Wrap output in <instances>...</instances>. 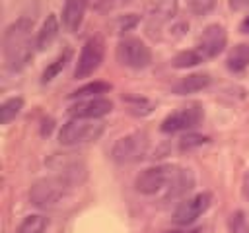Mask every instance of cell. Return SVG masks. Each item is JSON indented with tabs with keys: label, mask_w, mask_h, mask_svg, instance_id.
Instances as JSON below:
<instances>
[{
	"label": "cell",
	"mask_w": 249,
	"mask_h": 233,
	"mask_svg": "<svg viewBox=\"0 0 249 233\" xmlns=\"http://www.w3.org/2000/svg\"><path fill=\"white\" fill-rule=\"evenodd\" d=\"M109 89H111V85H109V83H105V82H93V83H88V85H84V87L76 89L70 97H78V99H91V97H99L101 93H107Z\"/></svg>",
	"instance_id": "7402d4cb"
},
{
	"label": "cell",
	"mask_w": 249,
	"mask_h": 233,
	"mask_svg": "<svg viewBox=\"0 0 249 233\" xmlns=\"http://www.w3.org/2000/svg\"><path fill=\"white\" fill-rule=\"evenodd\" d=\"M148 136L146 132H132L119 138L111 150V157L117 163H134L148 153Z\"/></svg>",
	"instance_id": "5b68a950"
},
{
	"label": "cell",
	"mask_w": 249,
	"mask_h": 233,
	"mask_svg": "<svg viewBox=\"0 0 249 233\" xmlns=\"http://www.w3.org/2000/svg\"><path fill=\"white\" fill-rule=\"evenodd\" d=\"M51 169L54 171V177L60 179L64 184H68L70 188L80 186L86 179V163L72 155V153H62V155H54L49 161Z\"/></svg>",
	"instance_id": "52a82bcc"
},
{
	"label": "cell",
	"mask_w": 249,
	"mask_h": 233,
	"mask_svg": "<svg viewBox=\"0 0 249 233\" xmlns=\"http://www.w3.org/2000/svg\"><path fill=\"white\" fill-rule=\"evenodd\" d=\"M226 66H228V70H231V72H241V70H245V68L249 66V45H245V43L235 45V47L230 50V54H228Z\"/></svg>",
	"instance_id": "ac0fdd59"
},
{
	"label": "cell",
	"mask_w": 249,
	"mask_h": 233,
	"mask_svg": "<svg viewBox=\"0 0 249 233\" xmlns=\"http://www.w3.org/2000/svg\"><path fill=\"white\" fill-rule=\"evenodd\" d=\"M241 31H243V33H249V17L243 19V23H241Z\"/></svg>",
	"instance_id": "f1b7e54d"
},
{
	"label": "cell",
	"mask_w": 249,
	"mask_h": 233,
	"mask_svg": "<svg viewBox=\"0 0 249 233\" xmlns=\"http://www.w3.org/2000/svg\"><path fill=\"white\" fill-rule=\"evenodd\" d=\"M204 118V111L198 103H191L187 107H181L179 111L167 115L161 122V130L163 132H183V130H191L195 126L200 124V120Z\"/></svg>",
	"instance_id": "9c48e42d"
},
{
	"label": "cell",
	"mask_w": 249,
	"mask_h": 233,
	"mask_svg": "<svg viewBox=\"0 0 249 233\" xmlns=\"http://www.w3.org/2000/svg\"><path fill=\"white\" fill-rule=\"evenodd\" d=\"M193 184H195V177H193V173H191L189 169H181V167H177V171H175V175H173V181H171V184L167 186V190L163 192L161 200H163V202L177 200V198L185 196V194L193 188Z\"/></svg>",
	"instance_id": "4fadbf2b"
},
{
	"label": "cell",
	"mask_w": 249,
	"mask_h": 233,
	"mask_svg": "<svg viewBox=\"0 0 249 233\" xmlns=\"http://www.w3.org/2000/svg\"><path fill=\"white\" fill-rule=\"evenodd\" d=\"M103 54H105V45L99 37H91L86 41V45L82 47V52H80V58L76 62V68H74V78L80 80V78H88L91 76L99 64L103 62Z\"/></svg>",
	"instance_id": "ba28073f"
},
{
	"label": "cell",
	"mask_w": 249,
	"mask_h": 233,
	"mask_svg": "<svg viewBox=\"0 0 249 233\" xmlns=\"http://www.w3.org/2000/svg\"><path fill=\"white\" fill-rule=\"evenodd\" d=\"M243 194L249 198V171H247L245 177H243Z\"/></svg>",
	"instance_id": "83f0119b"
},
{
	"label": "cell",
	"mask_w": 249,
	"mask_h": 233,
	"mask_svg": "<svg viewBox=\"0 0 249 233\" xmlns=\"http://www.w3.org/2000/svg\"><path fill=\"white\" fill-rule=\"evenodd\" d=\"M226 41H228L226 29L222 25H218V23H212L200 33V37L196 41V52L200 54L202 60L214 58L224 50Z\"/></svg>",
	"instance_id": "8fae6325"
},
{
	"label": "cell",
	"mask_w": 249,
	"mask_h": 233,
	"mask_svg": "<svg viewBox=\"0 0 249 233\" xmlns=\"http://www.w3.org/2000/svg\"><path fill=\"white\" fill-rule=\"evenodd\" d=\"M86 6L88 0H64V8H62V25L66 31L74 33L78 31V27L84 21V14H86Z\"/></svg>",
	"instance_id": "5bb4252c"
},
{
	"label": "cell",
	"mask_w": 249,
	"mask_h": 233,
	"mask_svg": "<svg viewBox=\"0 0 249 233\" xmlns=\"http://www.w3.org/2000/svg\"><path fill=\"white\" fill-rule=\"evenodd\" d=\"M31 31L33 19L29 17L16 19L4 31V60L14 72L27 66V62L33 58V47H37V41H33Z\"/></svg>",
	"instance_id": "6da1fadb"
},
{
	"label": "cell",
	"mask_w": 249,
	"mask_h": 233,
	"mask_svg": "<svg viewBox=\"0 0 249 233\" xmlns=\"http://www.w3.org/2000/svg\"><path fill=\"white\" fill-rule=\"evenodd\" d=\"M103 134V122L93 118H70L58 132L62 146H82L95 142Z\"/></svg>",
	"instance_id": "7a4b0ae2"
},
{
	"label": "cell",
	"mask_w": 249,
	"mask_h": 233,
	"mask_svg": "<svg viewBox=\"0 0 249 233\" xmlns=\"http://www.w3.org/2000/svg\"><path fill=\"white\" fill-rule=\"evenodd\" d=\"M113 111V103L105 97H91V99H82L76 105L68 109L72 118H101Z\"/></svg>",
	"instance_id": "7c38bea8"
},
{
	"label": "cell",
	"mask_w": 249,
	"mask_h": 233,
	"mask_svg": "<svg viewBox=\"0 0 249 233\" xmlns=\"http://www.w3.org/2000/svg\"><path fill=\"white\" fill-rule=\"evenodd\" d=\"M198 62H202V58H200V54L196 52V49L183 50V52H179V54L173 58V66H175V68H191V66H196Z\"/></svg>",
	"instance_id": "cb8c5ba5"
},
{
	"label": "cell",
	"mask_w": 249,
	"mask_h": 233,
	"mask_svg": "<svg viewBox=\"0 0 249 233\" xmlns=\"http://www.w3.org/2000/svg\"><path fill=\"white\" fill-rule=\"evenodd\" d=\"M68 192H70L68 184H64L56 177H49V179H39L31 186L29 200L33 206H37L41 210H53L62 204V200L68 196Z\"/></svg>",
	"instance_id": "3957f363"
},
{
	"label": "cell",
	"mask_w": 249,
	"mask_h": 233,
	"mask_svg": "<svg viewBox=\"0 0 249 233\" xmlns=\"http://www.w3.org/2000/svg\"><path fill=\"white\" fill-rule=\"evenodd\" d=\"M189 6H191V10L195 14L204 16L214 8V0H189Z\"/></svg>",
	"instance_id": "484cf974"
},
{
	"label": "cell",
	"mask_w": 249,
	"mask_h": 233,
	"mask_svg": "<svg viewBox=\"0 0 249 233\" xmlns=\"http://www.w3.org/2000/svg\"><path fill=\"white\" fill-rule=\"evenodd\" d=\"M49 221L45 216H39V214H33V216H27L16 229V233H45Z\"/></svg>",
	"instance_id": "d6986e66"
},
{
	"label": "cell",
	"mask_w": 249,
	"mask_h": 233,
	"mask_svg": "<svg viewBox=\"0 0 249 233\" xmlns=\"http://www.w3.org/2000/svg\"><path fill=\"white\" fill-rule=\"evenodd\" d=\"M210 202H212L210 192H200V194H195V196L183 200L173 214V221L177 225H191L210 208Z\"/></svg>",
	"instance_id": "30bf717a"
},
{
	"label": "cell",
	"mask_w": 249,
	"mask_h": 233,
	"mask_svg": "<svg viewBox=\"0 0 249 233\" xmlns=\"http://www.w3.org/2000/svg\"><path fill=\"white\" fill-rule=\"evenodd\" d=\"M70 56H72V50H70V49H66L62 54H58V56L45 68V72H43V76H41V82L47 83V82H51L54 76H58L60 70H62V68L66 66V62L70 60Z\"/></svg>",
	"instance_id": "ffe728a7"
},
{
	"label": "cell",
	"mask_w": 249,
	"mask_h": 233,
	"mask_svg": "<svg viewBox=\"0 0 249 233\" xmlns=\"http://www.w3.org/2000/svg\"><path fill=\"white\" fill-rule=\"evenodd\" d=\"M58 29H60V25H58L56 16H54V14H49L47 19L43 21L39 33H37V39H35V41H37V49H39V50H45V49L58 37Z\"/></svg>",
	"instance_id": "e0dca14e"
},
{
	"label": "cell",
	"mask_w": 249,
	"mask_h": 233,
	"mask_svg": "<svg viewBox=\"0 0 249 233\" xmlns=\"http://www.w3.org/2000/svg\"><path fill=\"white\" fill-rule=\"evenodd\" d=\"M208 83H210V76L208 74H191L187 78H181L173 85V91L177 95H189V93H196V91L204 89Z\"/></svg>",
	"instance_id": "2e32d148"
},
{
	"label": "cell",
	"mask_w": 249,
	"mask_h": 233,
	"mask_svg": "<svg viewBox=\"0 0 249 233\" xmlns=\"http://www.w3.org/2000/svg\"><path fill=\"white\" fill-rule=\"evenodd\" d=\"M167 233H179V231H167Z\"/></svg>",
	"instance_id": "f546056e"
},
{
	"label": "cell",
	"mask_w": 249,
	"mask_h": 233,
	"mask_svg": "<svg viewBox=\"0 0 249 233\" xmlns=\"http://www.w3.org/2000/svg\"><path fill=\"white\" fill-rule=\"evenodd\" d=\"M249 6V0H230V8L239 12V10H245Z\"/></svg>",
	"instance_id": "4316f807"
},
{
	"label": "cell",
	"mask_w": 249,
	"mask_h": 233,
	"mask_svg": "<svg viewBox=\"0 0 249 233\" xmlns=\"http://www.w3.org/2000/svg\"><path fill=\"white\" fill-rule=\"evenodd\" d=\"M204 142H208L206 136H196V134H189V136H183L179 140V146L181 150H191V148H196V146H202Z\"/></svg>",
	"instance_id": "d4e9b609"
},
{
	"label": "cell",
	"mask_w": 249,
	"mask_h": 233,
	"mask_svg": "<svg viewBox=\"0 0 249 233\" xmlns=\"http://www.w3.org/2000/svg\"><path fill=\"white\" fill-rule=\"evenodd\" d=\"M230 233H249V214L243 210H237L228 219Z\"/></svg>",
	"instance_id": "603a6c76"
},
{
	"label": "cell",
	"mask_w": 249,
	"mask_h": 233,
	"mask_svg": "<svg viewBox=\"0 0 249 233\" xmlns=\"http://www.w3.org/2000/svg\"><path fill=\"white\" fill-rule=\"evenodd\" d=\"M175 171H177L175 165H156V167H148V169H144V171L136 177L134 188H136L140 194H146V196L158 194V196L161 198L163 192L167 190V186L171 184Z\"/></svg>",
	"instance_id": "277c9868"
},
{
	"label": "cell",
	"mask_w": 249,
	"mask_h": 233,
	"mask_svg": "<svg viewBox=\"0 0 249 233\" xmlns=\"http://www.w3.org/2000/svg\"><path fill=\"white\" fill-rule=\"evenodd\" d=\"M177 12V0H152L150 8H148V16L150 21L156 25H161L163 21L171 19Z\"/></svg>",
	"instance_id": "9a60e30c"
},
{
	"label": "cell",
	"mask_w": 249,
	"mask_h": 233,
	"mask_svg": "<svg viewBox=\"0 0 249 233\" xmlns=\"http://www.w3.org/2000/svg\"><path fill=\"white\" fill-rule=\"evenodd\" d=\"M21 109H23V99L21 97H12V99L4 101L2 107H0V122L8 124L12 118H16L19 115Z\"/></svg>",
	"instance_id": "44dd1931"
},
{
	"label": "cell",
	"mask_w": 249,
	"mask_h": 233,
	"mask_svg": "<svg viewBox=\"0 0 249 233\" xmlns=\"http://www.w3.org/2000/svg\"><path fill=\"white\" fill-rule=\"evenodd\" d=\"M117 58L121 64L134 68V70H140L152 62V50L138 37H124L117 45Z\"/></svg>",
	"instance_id": "8992f818"
}]
</instances>
